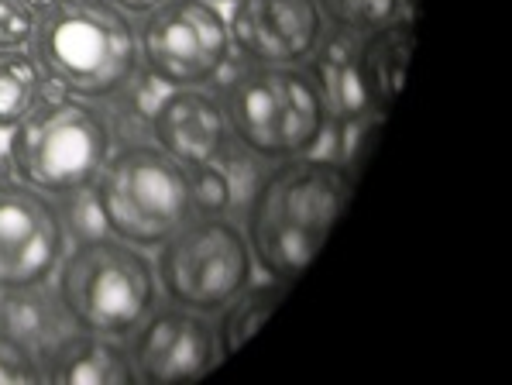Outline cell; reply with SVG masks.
<instances>
[{"mask_svg":"<svg viewBox=\"0 0 512 385\" xmlns=\"http://www.w3.org/2000/svg\"><path fill=\"white\" fill-rule=\"evenodd\" d=\"M354 179L341 162L296 155L282 159L251 193L244 238L269 279L293 282L324 248L351 200Z\"/></svg>","mask_w":512,"mask_h":385,"instance_id":"obj_1","label":"cell"},{"mask_svg":"<svg viewBox=\"0 0 512 385\" xmlns=\"http://www.w3.org/2000/svg\"><path fill=\"white\" fill-rule=\"evenodd\" d=\"M45 76L69 97L110 100L138 76V31L110 0H49L28 45Z\"/></svg>","mask_w":512,"mask_h":385,"instance_id":"obj_2","label":"cell"},{"mask_svg":"<svg viewBox=\"0 0 512 385\" xmlns=\"http://www.w3.org/2000/svg\"><path fill=\"white\" fill-rule=\"evenodd\" d=\"M231 138L265 162L313 155L330 128V100L306 66H248L224 86Z\"/></svg>","mask_w":512,"mask_h":385,"instance_id":"obj_3","label":"cell"},{"mask_svg":"<svg viewBox=\"0 0 512 385\" xmlns=\"http://www.w3.org/2000/svg\"><path fill=\"white\" fill-rule=\"evenodd\" d=\"M55 296L73 327L121 341L155 310L159 279L141 248L114 234H90L62 255Z\"/></svg>","mask_w":512,"mask_h":385,"instance_id":"obj_4","label":"cell"},{"mask_svg":"<svg viewBox=\"0 0 512 385\" xmlns=\"http://www.w3.org/2000/svg\"><path fill=\"white\" fill-rule=\"evenodd\" d=\"M14 179L45 196L90 190L110 155V124L90 100L42 97L7 131Z\"/></svg>","mask_w":512,"mask_h":385,"instance_id":"obj_5","label":"cell"},{"mask_svg":"<svg viewBox=\"0 0 512 385\" xmlns=\"http://www.w3.org/2000/svg\"><path fill=\"white\" fill-rule=\"evenodd\" d=\"M90 190L107 234L135 248H159L196 214L189 169L145 141L110 152Z\"/></svg>","mask_w":512,"mask_h":385,"instance_id":"obj_6","label":"cell"},{"mask_svg":"<svg viewBox=\"0 0 512 385\" xmlns=\"http://www.w3.org/2000/svg\"><path fill=\"white\" fill-rule=\"evenodd\" d=\"M255 275L248 238L227 214H193L159 245L155 279L165 300L196 313H220Z\"/></svg>","mask_w":512,"mask_h":385,"instance_id":"obj_7","label":"cell"},{"mask_svg":"<svg viewBox=\"0 0 512 385\" xmlns=\"http://www.w3.org/2000/svg\"><path fill=\"white\" fill-rule=\"evenodd\" d=\"M135 31L141 66L169 90L210 86L231 66V31L214 0H165Z\"/></svg>","mask_w":512,"mask_h":385,"instance_id":"obj_8","label":"cell"},{"mask_svg":"<svg viewBox=\"0 0 512 385\" xmlns=\"http://www.w3.org/2000/svg\"><path fill=\"white\" fill-rule=\"evenodd\" d=\"M69 248L66 220L52 196L21 179L0 183V293L45 286Z\"/></svg>","mask_w":512,"mask_h":385,"instance_id":"obj_9","label":"cell"},{"mask_svg":"<svg viewBox=\"0 0 512 385\" xmlns=\"http://www.w3.org/2000/svg\"><path fill=\"white\" fill-rule=\"evenodd\" d=\"M227 31L248 66H306L327 42V14L320 0H238Z\"/></svg>","mask_w":512,"mask_h":385,"instance_id":"obj_10","label":"cell"},{"mask_svg":"<svg viewBox=\"0 0 512 385\" xmlns=\"http://www.w3.org/2000/svg\"><path fill=\"white\" fill-rule=\"evenodd\" d=\"M131 361L138 382L172 385L207 375L220 361L217 327L207 313L186 306H155L135 334H131Z\"/></svg>","mask_w":512,"mask_h":385,"instance_id":"obj_11","label":"cell"},{"mask_svg":"<svg viewBox=\"0 0 512 385\" xmlns=\"http://www.w3.org/2000/svg\"><path fill=\"white\" fill-rule=\"evenodd\" d=\"M155 145L183 169L210 165L227 152L231 128H227L224 104L207 86H176L152 110Z\"/></svg>","mask_w":512,"mask_h":385,"instance_id":"obj_12","label":"cell"},{"mask_svg":"<svg viewBox=\"0 0 512 385\" xmlns=\"http://www.w3.org/2000/svg\"><path fill=\"white\" fill-rule=\"evenodd\" d=\"M42 379L59 385H135L138 372L131 351L104 334H66L49 348V368Z\"/></svg>","mask_w":512,"mask_h":385,"instance_id":"obj_13","label":"cell"},{"mask_svg":"<svg viewBox=\"0 0 512 385\" xmlns=\"http://www.w3.org/2000/svg\"><path fill=\"white\" fill-rule=\"evenodd\" d=\"M413 42H416L413 21L399 14V18L368 31V38L361 42L358 55H354L361 93H365V104L372 107L375 114H382V117L389 114L392 100L403 90Z\"/></svg>","mask_w":512,"mask_h":385,"instance_id":"obj_14","label":"cell"},{"mask_svg":"<svg viewBox=\"0 0 512 385\" xmlns=\"http://www.w3.org/2000/svg\"><path fill=\"white\" fill-rule=\"evenodd\" d=\"M289 282L269 279V282H248L231 303L220 310L217 320V348L220 358H231L241 344H248L255 337V330L265 324V317L282 303Z\"/></svg>","mask_w":512,"mask_h":385,"instance_id":"obj_15","label":"cell"},{"mask_svg":"<svg viewBox=\"0 0 512 385\" xmlns=\"http://www.w3.org/2000/svg\"><path fill=\"white\" fill-rule=\"evenodd\" d=\"M42 62L31 49H0V131H11L45 97Z\"/></svg>","mask_w":512,"mask_h":385,"instance_id":"obj_16","label":"cell"},{"mask_svg":"<svg viewBox=\"0 0 512 385\" xmlns=\"http://www.w3.org/2000/svg\"><path fill=\"white\" fill-rule=\"evenodd\" d=\"M4 296L7 300L0 306V330L18 337L25 348H35V344H49L52 348V344L59 341L55 327H59V317H66L59 306V296L52 300L42 286L18 289V293H4Z\"/></svg>","mask_w":512,"mask_h":385,"instance_id":"obj_17","label":"cell"},{"mask_svg":"<svg viewBox=\"0 0 512 385\" xmlns=\"http://www.w3.org/2000/svg\"><path fill=\"white\" fill-rule=\"evenodd\" d=\"M189 193H193L196 214H227V207L234 200L231 179L217 162L189 169Z\"/></svg>","mask_w":512,"mask_h":385,"instance_id":"obj_18","label":"cell"},{"mask_svg":"<svg viewBox=\"0 0 512 385\" xmlns=\"http://www.w3.org/2000/svg\"><path fill=\"white\" fill-rule=\"evenodd\" d=\"M42 382V365L35 351L25 348L18 337L0 330V385H35Z\"/></svg>","mask_w":512,"mask_h":385,"instance_id":"obj_19","label":"cell"},{"mask_svg":"<svg viewBox=\"0 0 512 385\" xmlns=\"http://www.w3.org/2000/svg\"><path fill=\"white\" fill-rule=\"evenodd\" d=\"M38 11L31 0H0V49H28Z\"/></svg>","mask_w":512,"mask_h":385,"instance_id":"obj_20","label":"cell"},{"mask_svg":"<svg viewBox=\"0 0 512 385\" xmlns=\"http://www.w3.org/2000/svg\"><path fill=\"white\" fill-rule=\"evenodd\" d=\"M334 4H337V18L348 28H361V31L385 25V21L399 18V11H403L399 0H334Z\"/></svg>","mask_w":512,"mask_h":385,"instance_id":"obj_21","label":"cell"},{"mask_svg":"<svg viewBox=\"0 0 512 385\" xmlns=\"http://www.w3.org/2000/svg\"><path fill=\"white\" fill-rule=\"evenodd\" d=\"M110 4H114L117 11L128 14V18H145L148 11H155V7L165 4V0H110Z\"/></svg>","mask_w":512,"mask_h":385,"instance_id":"obj_22","label":"cell"},{"mask_svg":"<svg viewBox=\"0 0 512 385\" xmlns=\"http://www.w3.org/2000/svg\"><path fill=\"white\" fill-rule=\"evenodd\" d=\"M45 4H49V0H45Z\"/></svg>","mask_w":512,"mask_h":385,"instance_id":"obj_23","label":"cell"},{"mask_svg":"<svg viewBox=\"0 0 512 385\" xmlns=\"http://www.w3.org/2000/svg\"><path fill=\"white\" fill-rule=\"evenodd\" d=\"M214 4H217V0H214Z\"/></svg>","mask_w":512,"mask_h":385,"instance_id":"obj_24","label":"cell"}]
</instances>
